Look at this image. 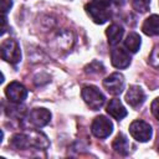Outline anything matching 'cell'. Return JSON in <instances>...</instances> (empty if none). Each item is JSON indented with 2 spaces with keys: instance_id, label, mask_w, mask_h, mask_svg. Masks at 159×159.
<instances>
[{
  "instance_id": "obj_1",
  "label": "cell",
  "mask_w": 159,
  "mask_h": 159,
  "mask_svg": "<svg viewBox=\"0 0 159 159\" xmlns=\"http://www.w3.org/2000/svg\"><path fill=\"white\" fill-rule=\"evenodd\" d=\"M81 94H82V98L86 102V104L93 111L99 109L106 102V97L103 96V93L94 86L83 87Z\"/></svg>"
},
{
  "instance_id": "obj_2",
  "label": "cell",
  "mask_w": 159,
  "mask_h": 159,
  "mask_svg": "<svg viewBox=\"0 0 159 159\" xmlns=\"http://www.w3.org/2000/svg\"><path fill=\"white\" fill-rule=\"evenodd\" d=\"M0 52H1V57L2 60L10 62V63H17L21 60V51H20V46L19 43L12 40V39H7L4 40L1 46H0Z\"/></svg>"
},
{
  "instance_id": "obj_3",
  "label": "cell",
  "mask_w": 159,
  "mask_h": 159,
  "mask_svg": "<svg viewBox=\"0 0 159 159\" xmlns=\"http://www.w3.org/2000/svg\"><path fill=\"white\" fill-rule=\"evenodd\" d=\"M84 10H86L87 15L92 19V21L96 24H99V25L107 22L111 17V11H109L108 6H103V5H99L93 1L86 4Z\"/></svg>"
},
{
  "instance_id": "obj_4",
  "label": "cell",
  "mask_w": 159,
  "mask_h": 159,
  "mask_svg": "<svg viewBox=\"0 0 159 159\" xmlns=\"http://www.w3.org/2000/svg\"><path fill=\"white\" fill-rule=\"evenodd\" d=\"M129 133L135 140H138L140 143H145V142L150 140L153 130H152V127L147 122L138 119V120H134L129 125Z\"/></svg>"
},
{
  "instance_id": "obj_5",
  "label": "cell",
  "mask_w": 159,
  "mask_h": 159,
  "mask_svg": "<svg viewBox=\"0 0 159 159\" xmlns=\"http://www.w3.org/2000/svg\"><path fill=\"white\" fill-rule=\"evenodd\" d=\"M91 130H92L93 135L97 138H107L113 130V124L107 117L98 116L93 119Z\"/></svg>"
},
{
  "instance_id": "obj_6",
  "label": "cell",
  "mask_w": 159,
  "mask_h": 159,
  "mask_svg": "<svg viewBox=\"0 0 159 159\" xmlns=\"http://www.w3.org/2000/svg\"><path fill=\"white\" fill-rule=\"evenodd\" d=\"M104 88L113 96H118L124 89V77L122 73H112L103 80Z\"/></svg>"
},
{
  "instance_id": "obj_7",
  "label": "cell",
  "mask_w": 159,
  "mask_h": 159,
  "mask_svg": "<svg viewBox=\"0 0 159 159\" xmlns=\"http://www.w3.org/2000/svg\"><path fill=\"white\" fill-rule=\"evenodd\" d=\"M5 94L7 99L12 103H21L27 97V89L24 84L19 82H11L5 88Z\"/></svg>"
},
{
  "instance_id": "obj_8",
  "label": "cell",
  "mask_w": 159,
  "mask_h": 159,
  "mask_svg": "<svg viewBox=\"0 0 159 159\" xmlns=\"http://www.w3.org/2000/svg\"><path fill=\"white\" fill-rule=\"evenodd\" d=\"M51 119V113L46 108H35L29 113L27 120L35 128H41L46 125Z\"/></svg>"
},
{
  "instance_id": "obj_9",
  "label": "cell",
  "mask_w": 159,
  "mask_h": 159,
  "mask_svg": "<svg viewBox=\"0 0 159 159\" xmlns=\"http://www.w3.org/2000/svg\"><path fill=\"white\" fill-rule=\"evenodd\" d=\"M111 62L116 68H125L130 63V56L123 47H114L111 51Z\"/></svg>"
},
{
  "instance_id": "obj_10",
  "label": "cell",
  "mask_w": 159,
  "mask_h": 159,
  "mask_svg": "<svg viewBox=\"0 0 159 159\" xmlns=\"http://www.w3.org/2000/svg\"><path fill=\"white\" fill-rule=\"evenodd\" d=\"M125 101L133 108L140 107L144 103V101H145V94H144V91L142 89V87H139V86H130L129 89L125 93Z\"/></svg>"
},
{
  "instance_id": "obj_11",
  "label": "cell",
  "mask_w": 159,
  "mask_h": 159,
  "mask_svg": "<svg viewBox=\"0 0 159 159\" xmlns=\"http://www.w3.org/2000/svg\"><path fill=\"white\" fill-rule=\"evenodd\" d=\"M107 113L109 116H112L114 119L120 120L122 118H124L127 116V109L124 108V106L122 104V102L118 98H113L108 102L107 108H106Z\"/></svg>"
},
{
  "instance_id": "obj_12",
  "label": "cell",
  "mask_w": 159,
  "mask_h": 159,
  "mask_svg": "<svg viewBox=\"0 0 159 159\" xmlns=\"http://www.w3.org/2000/svg\"><path fill=\"white\" fill-rule=\"evenodd\" d=\"M142 30L148 36L159 35V15H150L147 17L142 25Z\"/></svg>"
},
{
  "instance_id": "obj_13",
  "label": "cell",
  "mask_w": 159,
  "mask_h": 159,
  "mask_svg": "<svg viewBox=\"0 0 159 159\" xmlns=\"http://www.w3.org/2000/svg\"><path fill=\"white\" fill-rule=\"evenodd\" d=\"M123 34H124V30L122 26L117 25V24H112L111 26L107 27L106 30V35H107V39H108V43L111 46H116L119 43V41L122 40L123 37Z\"/></svg>"
},
{
  "instance_id": "obj_14",
  "label": "cell",
  "mask_w": 159,
  "mask_h": 159,
  "mask_svg": "<svg viewBox=\"0 0 159 159\" xmlns=\"http://www.w3.org/2000/svg\"><path fill=\"white\" fill-rule=\"evenodd\" d=\"M112 148L114 149L116 153H118V154H120V155H127L128 152H129V143H128L127 137H125L124 134L119 133V134L114 138V140H113V143H112Z\"/></svg>"
},
{
  "instance_id": "obj_15",
  "label": "cell",
  "mask_w": 159,
  "mask_h": 159,
  "mask_svg": "<svg viewBox=\"0 0 159 159\" xmlns=\"http://www.w3.org/2000/svg\"><path fill=\"white\" fill-rule=\"evenodd\" d=\"M29 137H30L31 147H34V148H39V149H43V148H47V147H48L47 137H46L42 132L32 130V132L29 133Z\"/></svg>"
},
{
  "instance_id": "obj_16",
  "label": "cell",
  "mask_w": 159,
  "mask_h": 159,
  "mask_svg": "<svg viewBox=\"0 0 159 159\" xmlns=\"http://www.w3.org/2000/svg\"><path fill=\"white\" fill-rule=\"evenodd\" d=\"M10 144L15 149H26L29 147L31 148L30 137H29V134H25V133H17V134H15L11 138Z\"/></svg>"
},
{
  "instance_id": "obj_17",
  "label": "cell",
  "mask_w": 159,
  "mask_h": 159,
  "mask_svg": "<svg viewBox=\"0 0 159 159\" xmlns=\"http://www.w3.org/2000/svg\"><path fill=\"white\" fill-rule=\"evenodd\" d=\"M140 43H142L140 36L138 34H135V32L128 34V36L124 40V46L130 52H137L139 50V47H140Z\"/></svg>"
},
{
  "instance_id": "obj_18",
  "label": "cell",
  "mask_w": 159,
  "mask_h": 159,
  "mask_svg": "<svg viewBox=\"0 0 159 159\" xmlns=\"http://www.w3.org/2000/svg\"><path fill=\"white\" fill-rule=\"evenodd\" d=\"M150 0H132V6L138 12H145L149 10Z\"/></svg>"
},
{
  "instance_id": "obj_19",
  "label": "cell",
  "mask_w": 159,
  "mask_h": 159,
  "mask_svg": "<svg viewBox=\"0 0 159 159\" xmlns=\"http://www.w3.org/2000/svg\"><path fill=\"white\" fill-rule=\"evenodd\" d=\"M20 103H15L12 106L9 107V111H7V114L11 116V117H16V118H21L25 113V107H20L19 106Z\"/></svg>"
},
{
  "instance_id": "obj_20",
  "label": "cell",
  "mask_w": 159,
  "mask_h": 159,
  "mask_svg": "<svg viewBox=\"0 0 159 159\" xmlns=\"http://www.w3.org/2000/svg\"><path fill=\"white\" fill-rule=\"evenodd\" d=\"M149 60H150V63H152L154 67L159 68V46L153 50V52H152Z\"/></svg>"
},
{
  "instance_id": "obj_21",
  "label": "cell",
  "mask_w": 159,
  "mask_h": 159,
  "mask_svg": "<svg viewBox=\"0 0 159 159\" xmlns=\"http://www.w3.org/2000/svg\"><path fill=\"white\" fill-rule=\"evenodd\" d=\"M150 109H152V113L153 116L159 120V97L155 98L153 102H152V106H150Z\"/></svg>"
},
{
  "instance_id": "obj_22",
  "label": "cell",
  "mask_w": 159,
  "mask_h": 159,
  "mask_svg": "<svg viewBox=\"0 0 159 159\" xmlns=\"http://www.w3.org/2000/svg\"><path fill=\"white\" fill-rule=\"evenodd\" d=\"M11 6H12V0H1V10L4 15L11 9Z\"/></svg>"
},
{
  "instance_id": "obj_23",
  "label": "cell",
  "mask_w": 159,
  "mask_h": 159,
  "mask_svg": "<svg viewBox=\"0 0 159 159\" xmlns=\"http://www.w3.org/2000/svg\"><path fill=\"white\" fill-rule=\"evenodd\" d=\"M93 2H97L99 5H103V6H109L112 4V0H91Z\"/></svg>"
},
{
  "instance_id": "obj_24",
  "label": "cell",
  "mask_w": 159,
  "mask_h": 159,
  "mask_svg": "<svg viewBox=\"0 0 159 159\" xmlns=\"http://www.w3.org/2000/svg\"><path fill=\"white\" fill-rule=\"evenodd\" d=\"M123 2H124V0H112V4H114V5H117V6L123 5Z\"/></svg>"
}]
</instances>
